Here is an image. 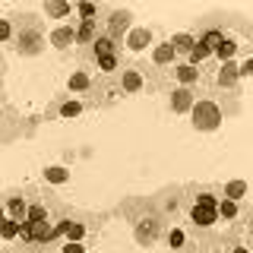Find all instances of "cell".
<instances>
[{"label":"cell","instance_id":"obj_9","mask_svg":"<svg viewBox=\"0 0 253 253\" xmlns=\"http://www.w3.org/2000/svg\"><path fill=\"white\" fill-rule=\"evenodd\" d=\"M130 22H133V13L130 10H101L98 16V32L114 42H124V35L130 32Z\"/></svg>","mask_w":253,"mask_h":253},{"label":"cell","instance_id":"obj_14","mask_svg":"<svg viewBox=\"0 0 253 253\" xmlns=\"http://www.w3.org/2000/svg\"><path fill=\"white\" fill-rule=\"evenodd\" d=\"M231 29H221V26H215V29H203V35H196V44L203 47L209 57H215V51H218V44L225 42V35Z\"/></svg>","mask_w":253,"mask_h":253},{"label":"cell","instance_id":"obj_3","mask_svg":"<svg viewBox=\"0 0 253 253\" xmlns=\"http://www.w3.org/2000/svg\"><path fill=\"white\" fill-rule=\"evenodd\" d=\"M124 212L130 215L133 231H136V241L142 244V247H152V244L162 241V215H158L155 203H130Z\"/></svg>","mask_w":253,"mask_h":253},{"label":"cell","instance_id":"obj_12","mask_svg":"<svg viewBox=\"0 0 253 253\" xmlns=\"http://www.w3.org/2000/svg\"><path fill=\"white\" fill-rule=\"evenodd\" d=\"M83 111H85L83 98H76V95H70V92H60V95H54L47 114H51V117H79Z\"/></svg>","mask_w":253,"mask_h":253},{"label":"cell","instance_id":"obj_5","mask_svg":"<svg viewBox=\"0 0 253 253\" xmlns=\"http://www.w3.org/2000/svg\"><path fill=\"white\" fill-rule=\"evenodd\" d=\"M13 47L22 57H38L44 51V32L35 16H13Z\"/></svg>","mask_w":253,"mask_h":253},{"label":"cell","instance_id":"obj_10","mask_svg":"<svg viewBox=\"0 0 253 253\" xmlns=\"http://www.w3.org/2000/svg\"><path fill=\"white\" fill-rule=\"evenodd\" d=\"M158 92H165V108L171 114H190V108L203 98L200 89H184V85H165Z\"/></svg>","mask_w":253,"mask_h":253},{"label":"cell","instance_id":"obj_11","mask_svg":"<svg viewBox=\"0 0 253 253\" xmlns=\"http://www.w3.org/2000/svg\"><path fill=\"white\" fill-rule=\"evenodd\" d=\"M124 42H114L108 35H98L95 42L83 51V63H95V60H111V57H124Z\"/></svg>","mask_w":253,"mask_h":253},{"label":"cell","instance_id":"obj_25","mask_svg":"<svg viewBox=\"0 0 253 253\" xmlns=\"http://www.w3.org/2000/svg\"><path fill=\"white\" fill-rule=\"evenodd\" d=\"M13 237H19V225L10 218H0V241H13Z\"/></svg>","mask_w":253,"mask_h":253},{"label":"cell","instance_id":"obj_7","mask_svg":"<svg viewBox=\"0 0 253 253\" xmlns=\"http://www.w3.org/2000/svg\"><path fill=\"white\" fill-rule=\"evenodd\" d=\"M162 244H165L168 250H174V253H196V250H200L196 237L190 234V228H187L180 218L162 221Z\"/></svg>","mask_w":253,"mask_h":253},{"label":"cell","instance_id":"obj_4","mask_svg":"<svg viewBox=\"0 0 253 253\" xmlns=\"http://www.w3.org/2000/svg\"><path fill=\"white\" fill-rule=\"evenodd\" d=\"M203 89L212 95H237L241 89V70L234 60H212L209 67H203Z\"/></svg>","mask_w":253,"mask_h":253},{"label":"cell","instance_id":"obj_27","mask_svg":"<svg viewBox=\"0 0 253 253\" xmlns=\"http://www.w3.org/2000/svg\"><path fill=\"white\" fill-rule=\"evenodd\" d=\"M0 42H13V19H0Z\"/></svg>","mask_w":253,"mask_h":253},{"label":"cell","instance_id":"obj_26","mask_svg":"<svg viewBox=\"0 0 253 253\" xmlns=\"http://www.w3.org/2000/svg\"><path fill=\"white\" fill-rule=\"evenodd\" d=\"M225 250H228V253H250L247 241H244V234H241V237H234V241H228V244H225Z\"/></svg>","mask_w":253,"mask_h":253},{"label":"cell","instance_id":"obj_2","mask_svg":"<svg viewBox=\"0 0 253 253\" xmlns=\"http://www.w3.org/2000/svg\"><path fill=\"white\" fill-rule=\"evenodd\" d=\"M57 215H60V203H42L35 200L29 206V218L19 225V241L26 244L29 250H38V247H47V244L57 237Z\"/></svg>","mask_w":253,"mask_h":253},{"label":"cell","instance_id":"obj_13","mask_svg":"<svg viewBox=\"0 0 253 253\" xmlns=\"http://www.w3.org/2000/svg\"><path fill=\"white\" fill-rule=\"evenodd\" d=\"M3 203V218H10L16 221V225H22V221L29 218V200H26V193H10L6 200H0Z\"/></svg>","mask_w":253,"mask_h":253},{"label":"cell","instance_id":"obj_16","mask_svg":"<svg viewBox=\"0 0 253 253\" xmlns=\"http://www.w3.org/2000/svg\"><path fill=\"white\" fill-rule=\"evenodd\" d=\"M98 35H101V32H98V19H79L76 29H73V38H76V44L83 47V51H85V47H89Z\"/></svg>","mask_w":253,"mask_h":253},{"label":"cell","instance_id":"obj_1","mask_svg":"<svg viewBox=\"0 0 253 253\" xmlns=\"http://www.w3.org/2000/svg\"><path fill=\"white\" fill-rule=\"evenodd\" d=\"M180 221L190 228L196 244L215 247V241H234L218 218V187L212 184H187L180 187Z\"/></svg>","mask_w":253,"mask_h":253},{"label":"cell","instance_id":"obj_20","mask_svg":"<svg viewBox=\"0 0 253 253\" xmlns=\"http://www.w3.org/2000/svg\"><path fill=\"white\" fill-rule=\"evenodd\" d=\"M221 196H228V200H234V203H241L244 200V193H247V184H244V180H228L225 187L218 190Z\"/></svg>","mask_w":253,"mask_h":253},{"label":"cell","instance_id":"obj_23","mask_svg":"<svg viewBox=\"0 0 253 253\" xmlns=\"http://www.w3.org/2000/svg\"><path fill=\"white\" fill-rule=\"evenodd\" d=\"M44 180H47V184H67V180H70V168L47 165V168H44Z\"/></svg>","mask_w":253,"mask_h":253},{"label":"cell","instance_id":"obj_17","mask_svg":"<svg viewBox=\"0 0 253 253\" xmlns=\"http://www.w3.org/2000/svg\"><path fill=\"white\" fill-rule=\"evenodd\" d=\"M149 44H152V29H130L124 35V51L139 54V51H146Z\"/></svg>","mask_w":253,"mask_h":253},{"label":"cell","instance_id":"obj_22","mask_svg":"<svg viewBox=\"0 0 253 253\" xmlns=\"http://www.w3.org/2000/svg\"><path fill=\"white\" fill-rule=\"evenodd\" d=\"M73 42H76V38H73V29H67V26H60V29L51 32V44L60 47V51H63V47H70Z\"/></svg>","mask_w":253,"mask_h":253},{"label":"cell","instance_id":"obj_18","mask_svg":"<svg viewBox=\"0 0 253 253\" xmlns=\"http://www.w3.org/2000/svg\"><path fill=\"white\" fill-rule=\"evenodd\" d=\"M168 44H171V51H174L177 60H187L190 51H193V44H196V35H193V32H177Z\"/></svg>","mask_w":253,"mask_h":253},{"label":"cell","instance_id":"obj_8","mask_svg":"<svg viewBox=\"0 0 253 253\" xmlns=\"http://www.w3.org/2000/svg\"><path fill=\"white\" fill-rule=\"evenodd\" d=\"M190 117H193V126L200 133H215L221 126V105L209 95H203L193 108H190Z\"/></svg>","mask_w":253,"mask_h":253},{"label":"cell","instance_id":"obj_24","mask_svg":"<svg viewBox=\"0 0 253 253\" xmlns=\"http://www.w3.org/2000/svg\"><path fill=\"white\" fill-rule=\"evenodd\" d=\"M76 13H79V19H98V16H101V6L85 0V3H76Z\"/></svg>","mask_w":253,"mask_h":253},{"label":"cell","instance_id":"obj_19","mask_svg":"<svg viewBox=\"0 0 253 253\" xmlns=\"http://www.w3.org/2000/svg\"><path fill=\"white\" fill-rule=\"evenodd\" d=\"M174 63H177V57H174V51H171V44L168 42H162L152 51V67H155V73H165V70H171Z\"/></svg>","mask_w":253,"mask_h":253},{"label":"cell","instance_id":"obj_29","mask_svg":"<svg viewBox=\"0 0 253 253\" xmlns=\"http://www.w3.org/2000/svg\"><path fill=\"white\" fill-rule=\"evenodd\" d=\"M0 218H3V203H0Z\"/></svg>","mask_w":253,"mask_h":253},{"label":"cell","instance_id":"obj_21","mask_svg":"<svg viewBox=\"0 0 253 253\" xmlns=\"http://www.w3.org/2000/svg\"><path fill=\"white\" fill-rule=\"evenodd\" d=\"M73 10H76V6L67 3V0H51V3H44V13L54 16V19H63V16H70Z\"/></svg>","mask_w":253,"mask_h":253},{"label":"cell","instance_id":"obj_6","mask_svg":"<svg viewBox=\"0 0 253 253\" xmlns=\"http://www.w3.org/2000/svg\"><path fill=\"white\" fill-rule=\"evenodd\" d=\"M117 85V95H139V92H149L155 89V70L149 63H139V60H126L124 70L117 73L114 79Z\"/></svg>","mask_w":253,"mask_h":253},{"label":"cell","instance_id":"obj_15","mask_svg":"<svg viewBox=\"0 0 253 253\" xmlns=\"http://www.w3.org/2000/svg\"><path fill=\"white\" fill-rule=\"evenodd\" d=\"M241 47H244L241 32H234V29H231V32L225 35V42L218 44V51H215V57H212V60H221V63H225V60H234L237 54H241Z\"/></svg>","mask_w":253,"mask_h":253},{"label":"cell","instance_id":"obj_28","mask_svg":"<svg viewBox=\"0 0 253 253\" xmlns=\"http://www.w3.org/2000/svg\"><path fill=\"white\" fill-rule=\"evenodd\" d=\"M60 253H85V247L79 241H67V247H63Z\"/></svg>","mask_w":253,"mask_h":253}]
</instances>
